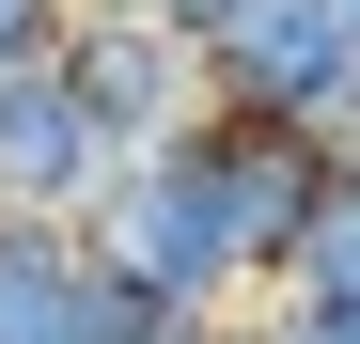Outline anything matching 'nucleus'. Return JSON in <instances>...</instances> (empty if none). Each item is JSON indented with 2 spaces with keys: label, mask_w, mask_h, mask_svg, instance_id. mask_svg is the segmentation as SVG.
Segmentation results:
<instances>
[{
  "label": "nucleus",
  "mask_w": 360,
  "mask_h": 344,
  "mask_svg": "<svg viewBox=\"0 0 360 344\" xmlns=\"http://www.w3.org/2000/svg\"><path fill=\"white\" fill-rule=\"evenodd\" d=\"M126 16H157V32H188V47H219L235 16H251V0H126Z\"/></svg>",
  "instance_id": "0eeeda50"
},
{
  "label": "nucleus",
  "mask_w": 360,
  "mask_h": 344,
  "mask_svg": "<svg viewBox=\"0 0 360 344\" xmlns=\"http://www.w3.org/2000/svg\"><path fill=\"white\" fill-rule=\"evenodd\" d=\"M110 188V141H94V110L63 63H16L0 79V219H79Z\"/></svg>",
  "instance_id": "20e7f679"
},
{
  "label": "nucleus",
  "mask_w": 360,
  "mask_h": 344,
  "mask_svg": "<svg viewBox=\"0 0 360 344\" xmlns=\"http://www.w3.org/2000/svg\"><path fill=\"white\" fill-rule=\"evenodd\" d=\"M63 79H79V110H94V141H110V157H157L172 126H204V47H188V32H157V16H126V0H79Z\"/></svg>",
  "instance_id": "7ed1b4c3"
},
{
  "label": "nucleus",
  "mask_w": 360,
  "mask_h": 344,
  "mask_svg": "<svg viewBox=\"0 0 360 344\" xmlns=\"http://www.w3.org/2000/svg\"><path fill=\"white\" fill-rule=\"evenodd\" d=\"M63 32H79V0H0V79H16V63H63Z\"/></svg>",
  "instance_id": "423d86ee"
},
{
  "label": "nucleus",
  "mask_w": 360,
  "mask_h": 344,
  "mask_svg": "<svg viewBox=\"0 0 360 344\" xmlns=\"http://www.w3.org/2000/svg\"><path fill=\"white\" fill-rule=\"evenodd\" d=\"M329 188H345L329 141H282V126H251V110H204V126H172L157 157H110V188L79 204V235L126 266L141 298L235 329L297 266V235L329 219Z\"/></svg>",
  "instance_id": "f257e3e1"
},
{
  "label": "nucleus",
  "mask_w": 360,
  "mask_h": 344,
  "mask_svg": "<svg viewBox=\"0 0 360 344\" xmlns=\"http://www.w3.org/2000/svg\"><path fill=\"white\" fill-rule=\"evenodd\" d=\"M345 32H360V0H345Z\"/></svg>",
  "instance_id": "6e6552de"
},
{
  "label": "nucleus",
  "mask_w": 360,
  "mask_h": 344,
  "mask_svg": "<svg viewBox=\"0 0 360 344\" xmlns=\"http://www.w3.org/2000/svg\"><path fill=\"white\" fill-rule=\"evenodd\" d=\"M204 110H251L282 141L360 157V32H345V0H251L204 47Z\"/></svg>",
  "instance_id": "f03ea898"
},
{
  "label": "nucleus",
  "mask_w": 360,
  "mask_h": 344,
  "mask_svg": "<svg viewBox=\"0 0 360 344\" xmlns=\"http://www.w3.org/2000/svg\"><path fill=\"white\" fill-rule=\"evenodd\" d=\"M219 344H360V298H251Z\"/></svg>",
  "instance_id": "39448f33"
}]
</instances>
